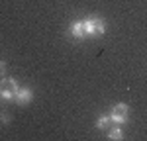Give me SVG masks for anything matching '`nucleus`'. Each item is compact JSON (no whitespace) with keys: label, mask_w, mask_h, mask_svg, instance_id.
<instances>
[{"label":"nucleus","mask_w":147,"mask_h":141,"mask_svg":"<svg viewBox=\"0 0 147 141\" xmlns=\"http://www.w3.org/2000/svg\"><path fill=\"white\" fill-rule=\"evenodd\" d=\"M84 23V34L86 37H96V35H104L106 34V22L100 16H90L86 20H82Z\"/></svg>","instance_id":"1"},{"label":"nucleus","mask_w":147,"mask_h":141,"mask_svg":"<svg viewBox=\"0 0 147 141\" xmlns=\"http://www.w3.org/2000/svg\"><path fill=\"white\" fill-rule=\"evenodd\" d=\"M127 114H129L127 104H116L110 110V120H112V124H116V126H124L125 122H127Z\"/></svg>","instance_id":"2"},{"label":"nucleus","mask_w":147,"mask_h":141,"mask_svg":"<svg viewBox=\"0 0 147 141\" xmlns=\"http://www.w3.org/2000/svg\"><path fill=\"white\" fill-rule=\"evenodd\" d=\"M32 98H34V92H32V88H28V86H20V88L14 92V102L20 104V106L30 104Z\"/></svg>","instance_id":"3"},{"label":"nucleus","mask_w":147,"mask_h":141,"mask_svg":"<svg viewBox=\"0 0 147 141\" xmlns=\"http://www.w3.org/2000/svg\"><path fill=\"white\" fill-rule=\"evenodd\" d=\"M67 34L71 37H75V39H84L86 34H84V23H82V20H75V22L69 23Z\"/></svg>","instance_id":"4"},{"label":"nucleus","mask_w":147,"mask_h":141,"mask_svg":"<svg viewBox=\"0 0 147 141\" xmlns=\"http://www.w3.org/2000/svg\"><path fill=\"white\" fill-rule=\"evenodd\" d=\"M20 88V84L16 79H12V77H0V90H12V92H16Z\"/></svg>","instance_id":"5"},{"label":"nucleus","mask_w":147,"mask_h":141,"mask_svg":"<svg viewBox=\"0 0 147 141\" xmlns=\"http://www.w3.org/2000/svg\"><path fill=\"white\" fill-rule=\"evenodd\" d=\"M106 137L108 139H112V141H122L125 137L124 135V131H122V126H110V128L106 129Z\"/></svg>","instance_id":"6"},{"label":"nucleus","mask_w":147,"mask_h":141,"mask_svg":"<svg viewBox=\"0 0 147 141\" xmlns=\"http://www.w3.org/2000/svg\"><path fill=\"white\" fill-rule=\"evenodd\" d=\"M110 126H112L110 114H102V116H98V120H96V128L100 129V131H106Z\"/></svg>","instance_id":"7"},{"label":"nucleus","mask_w":147,"mask_h":141,"mask_svg":"<svg viewBox=\"0 0 147 141\" xmlns=\"http://www.w3.org/2000/svg\"><path fill=\"white\" fill-rule=\"evenodd\" d=\"M0 100L12 102V100H14V92H12V90H0Z\"/></svg>","instance_id":"8"},{"label":"nucleus","mask_w":147,"mask_h":141,"mask_svg":"<svg viewBox=\"0 0 147 141\" xmlns=\"http://www.w3.org/2000/svg\"><path fill=\"white\" fill-rule=\"evenodd\" d=\"M10 114H6V112H0V124L2 126H6V124H10Z\"/></svg>","instance_id":"9"},{"label":"nucleus","mask_w":147,"mask_h":141,"mask_svg":"<svg viewBox=\"0 0 147 141\" xmlns=\"http://www.w3.org/2000/svg\"><path fill=\"white\" fill-rule=\"evenodd\" d=\"M4 75H6V63L0 59V77H4Z\"/></svg>","instance_id":"10"}]
</instances>
